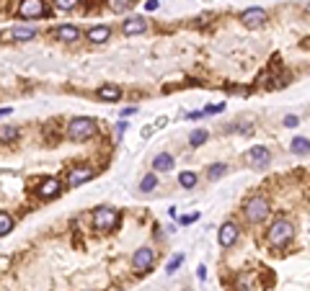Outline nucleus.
Masks as SVG:
<instances>
[{
  "label": "nucleus",
  "mask_w": 310,
  "mask_h": 291,
  "mask_svg": "<svg viewBox=\"0 0 310 291\" xmlns=\"http://www.w3.org/2000/svg\"><path fill=\"white\" fill-rule=\"evenodd\" d=\"M93 168L91 165H72V170L67 173V183L75 188V186H83V183H88L91 178H93Z\"/></svg>",
  "instance_id": "7"
},
{
  "label": "nucleus",
  "mask_w": 310,
  "mask_h": 291,
  "mask_svg": "<svg viewBox=\"0 0 310 291\" xmlns=\"http://www.w3.org/2000/svg\"><path fill=\"white\" fill-rule=\"evenodd\" d=\"M135 6V0H109V8L114 11V13H124V11H130Z\"/></svg>",
  "instance_id": "22"
},
{
  "label": "nucleus",
  "mask_w": 310,
  "mask_h": 291,
  "mask_svg": "<svg viewBox=\"0 0 310 291\" xmlns=\"http://www.w3.org/2000/svg\"><path fill=\"white\" fill-rule=\"evenodd\" d=\"M60 191H62V186H60L57 178H44L42 183L36 186V196H39V198H52V196H57Z\"/></svg>",
  "instance_id": "11"
},
{
  "label": "nucleus",
  "mask_w": 310,
  "mask_h": 291,
  "mask_svg": "<svg viewBox=\"0 0 310 291\" xmlns=\"http://www.w3.org/2000/svg\"><path fill=\"white\" fill-rule=\"evenodd\" d=\"M243 214H246V219H248L251 224L264 222V219L269 217V201H266L264 196H253V198H248L246 206H243Z\"/></svg>",
  "instance_id": "3"
},
{
  "label": "nucleus",
  "mask_w": 310,
  "mask_h": 291,
  "mask_svg": "<svg viewBox=\"0 0 310 291\" xmlns=\"http://www.w3.org/2000/svg\"><path fill=\"white\" fill-rule=\"evenodd\" d=\"M34 36H36V31L34 28H23V26H16L11 31V39H16V41H31Z\"/></svg>",
  "instance_id": "18"
},
{
  "label": "nucleus",
  "mask_w": 310,
  "mask_h": 291,
  "mask_svg": "<svg viewBox=\"0 0 310 291\" xmlns=\"http://www.w3.org/2000/svg\"><path fill=\"white\" fill-rule=\"evenodd\" d=\"M11 229H13V217L6 214V212H0V237H6Z\"/></svg>",
  "instance_id": "23"
},
{
  "label": "nucleus",
  "mask_w": 310,
  "mask_h": 291,
  "mask_svg": "<svg viewBox=\"0 0 310 291\" xmlns=\"http://www.w3.org/2000/svg\"><path fill=\"white\" fill-rule=\"evenodd\" d=\"M44 13H47L44 0H21V6H18V16H21V18H26V21L42 18Z\"/></svg>",
  "instance_id": "5"
},
{
  "label": "nucleus",
  "mask_w": 310,
  "mask_h": 291,
  "mask_svg": "<svg viewBox=\"0 0 310 291\" xmlns=\"http://www.w3.org/2000/svg\"><path fill=\"white\" fill-rule=\"evenodd\" d=\"M207 137H210V134H207L204 129H194V132L189 134V144H191V147H202V144L207 142Z\"/></svg>",
  "instance_id": "21"
},
{
  "label": "nucleus",
  "mask_w": 310,
  "mask_h": 291,
  "mask_svg": "<svg viewBox=\"0 0 310 291\" xmlns=\"http://www.w3.org/2000/svg\"><path fill=\"white\" fill-rule=\"evenodd\" d=\"M227 173V165H222V162H217V165H212L210 168V173H207V178L210 181H217V178H222Z\"/></svg>",
  "instance_id": "24"
},
{
  "label": "nucleus",
  "mask_w": 310,
  "mask_h": 291,
  "mask_svg": "<svg viewBox=\"0 0 310 291\" xmlns=\"http://www.w3.org/2000/svg\"><path fill=\"white\" fill-rule=\"evenodd\" d=\"M96 134V121L88 119V116H77L67 124V137L75 139V142H83V139H91Z\"/></svg>",
  "instance_id": "2"
},
{
  "label": "nucleus",
  "mask_w": 310,
  "mask_h": 291,
  "mask_svg": "<svg viewBox=\"0 0 310 291\" xmlns=\"http://www.w3.org/2000/svg\"><path fill=\"white\" fill-rule=\"evenodd\" d=\"M96 96L101 98V101H109V103H114V101H119L122 98V91H119V85H101L98 91H96Z\"/></svg>",
  "instance_id": "15"
},
{
  "label": "nucleus",
  "mask_w": 310,
  "mask_h": 291,
  "mask_svg": "<svg viewBox=\"0 0 310 291\" xmlns=\"http://www.w3.org/2000/svg\"><path fill=\"white\" fill-rule=\"evenodd\" d=\"M264 21H266V11H264V8H246V11L241 13V23L248 26V28H256V26H261Z\"/></svg>",
  "instance_id": "9"
},
{
  "label": "nucleus",
  "mask_w": 310,
  "mask_h": 291,
  "mask_svg": "<svg viewBox=\"0 0 310 291\" xmlns=\"http://www.w3.org/2000/svg\"><path fill=\"white\" fill-rule=\"evenodd\" d=\"M11 113V108H0V116H8Z\"/></svg>",
  "instance_id": "32"
},
{
  "label": "nucleus",
  "mask_w": 310,
  "mask_h": 291,
  "mask_svg": "<svg viewBox=\"0 0 310 291\" xmlns=\"http://www.w3.org/2000/svg\"><path fill=\"white\" fill-rule=\"evenodd\" d=\"M173 165H176V160H173V155H168V152H161V155H155V157H152V168H155V173H168Z\"/></svg>",
  "instance_id": "12"
},
{
  "label": "nucleus",
  "mask_w": 310,
  "mask_h": 291,
  "mask_svg": "<svg viewBox=\"0 0 310 291\" xmlns=\"http://www.w3.org/2000/svg\"><path fill=\"white\" fill-rule=\"evenodd\" d=\"M222 108H225V106H222V103H217V106H210L204 113H217V111H222Z\"/></svg>",
  "instance_id": "31"
},
{
  "label": "nucleus",
  "mask_w": 310,
  "mask_h": 291,
  "mask_svg": "<svg viewBox=\"0 0 310 291\" xmlns=\"http://www.w3.org/2000/svg\"><path fill=\"white\" fill-rule=\"evenodd\" d=\"M307 13H310V6H307Z\"/></svg>",
  "instance_id": "33"
},
{
  "label": "nucleus",
  "mask_w": 310,
  "mask_h": 291,
  "mask_svg": "<svg viewBox=\"0 0 310 291\" xmlns=\"http://www.w3.org/2000/svg\"><path fill=\"white\" fill-rule=\"evenodd\" d=\"M158 6H161L158 0H147V6H145V8H147V11H158Z\"/></svg>",
  "instance_id": "30"
},
{
  "label": "nucleus",
  "mask_w": 310,
  "mask_h": 291,
  "mask_svg": "<svg viewBox=\"0 0 310 291\" xmlns=\"http://www.w3.org/2000/svg\"><path fill=\"white\" fill-rule=\"evenodd\" d=\"M147 28V23H145V18L142 16H135V18H127L124 21V26H122V31L127 34V36H135V34H142Z\"/></svg>",
  "instance_id": "14"
},
{
  "label": "nucleus",
  "mask_w": 310,
  "mask_h": 291,
  "mask_svg": "<svg viewBox=\"0 0 310 291\" xmlns=\"http://www.w3.org/2000/svg\"><path fill=\"white\" fill-rule=\"evenodd\" d=\"M109 36H111L109 26H93L88 31V41H93V44H104V41H109Z\"/></svg>",
  "instance_id": "16"
},
{
  "label": "nucleus",
  "mask_w": 310,
  "mask_h": 291,
  "mask_svg": "<svg viewBox=\"0 0 310 291\" xmlns=\"http://www.w3.org/2000/svg\"><path fill=\"white\" fill-rule=\"evenodd\" d=\"M199 214H189V217H181V224H191V222H197Z\"/></svg>",
  "instance_id": "29"
},
{
  "label": "nucleus",
  "mask_w": 310,
  "mask_h": 291,
  "mask_svg": "<svg viewBox=\"0 0 310 291\" xmlns=\"http://www.w3.org/2000/svg\"><path fill=\"white\" fill-rule=\"evenodd\" d=\"M297 124H300V119H297L295 113H290V116H285V127H290V129H295V127H297Z\"/></svg>",
  "instance_id": "28"
},
{
  "label": "nucleus",
  "mask_w": 310,
  "mask_h": 291,
  "mask_svg": "<svg viewBox=\"0 0 310 291\" xmlns=\"http://www.w3.org/2000/svg\"><path fill=\"white\" fill-rule=\"evenodd\" d=\"M18 137V129L16 127H6V129H0V142H11Z\"/></svg>",
  "instance_id": "25"
},
{
  "label": "nucleus",
  "mask_w": 310,
  "mask_h": 291,
  "mask_svg": "<svg viewBox=\"0 0 310 291\" xmlns=\"http://www.w3.org/2000/svg\"><path fill=\"white\" fill-rule=\"evenodd\" d=\"M55 3H57V8L70 11V8H75V6H77V0H55Z\"/></svg>",
  "instance_id": "27"
},
{
  "label": "nucleus",
  "mask_w": 310,
  "mask_h": 291,
  "mask_svg": "<svg viewBox=\"0 0 310 291\" xmlns=\"http://www.w3.org/2000/svg\"><path fill=\"white\" fill-rule=\"evenodd\" d=\"M292 237H295V227H292L290 219H282V217L271 222V227H269V232H266L269 245H274V247H285V245H290Z\"/></svg>",
  "instance_id": "1"
},
{
  "label": "nucleus",
  "mask_w": 310,
  "mask_h": 291,
  "mask_svg": "<svg viewBox=\"0 0 310 291\" xmlns=\"http://www.w3.org/2000/svg\"><path fill=\"white\" fill-rule=\"evenodd\" d=\"M155 186H158V176H155V173H147V176L140 181V191H142V193L155 191Z\"/></svg>",
  "instance_id": "20"
},
{
  "label": "nucleus",
  "mask_w": 310,
  "mask_h": 291,
  "mask_svg": "<svg viewBox=\"0 0 310 291\" xmlns=\"http://www.w3.org/2000/svg\"><path fill=\"white\" fill-rule=\"evenodd\" d=\"M290 150H292V155H300V157H305V155H310V139H305V137H295Z\"/></svg>",
  "instance_id": "17"
},
{
  "label": "nucleus",
  "mask_w": 310,
  "mask_h": 291,
  "mask_svg": "<svg viewBox=\"0 0 310 291\" xmlns=\"http://www.w3.org/2000/svg\"><path fill=\"white\" fill-rule=\"evenodd\" d=\"M181 263H184V255H176V258H171V260H168V266H166V273H168V276H171V273H176Z\"/></svg>",
  "instance_id": "26"
},
{
  "label": "nucleus",
  "mask_w": 310,
  "mask_h": 291,
  "mask_svg": "<svg viewBox=\"0 0 310 291\" xmlns=\"http://www.w3.org/2000/svg\"><path fill=\"white\" fill-rule=\"evenodd\" d=\"M152 263H155V250L152 247H140V250L132 255V266H135L137 273H147L152 268Z\"/></svg>",
  "instance_id": "6"
},
{
  "label": "nucleus",
  "mask_w": 310,
  "mask_h": 291,
  "mask_svg": "<svg viewBox=\"0 0 310 291\" xmlns=\"http://www.w3.org/2000/svg\"><path fill=\"white\" fill-rule=\"evenodd\" d=\"M116 222H119V214H116V209H111V206H98V209L93 212V224L106 232V229H114Z\"/></svg>",
  "instance_id": "4"
},
{
  "label": "nucleus",
  "mask_w": 310,
  "mask_h": 291,
  "mask_svg": "<svg viewBox=\"0 0 310 291\" xmlns=\"http://www.w3.org/2000/svg\"><path fill=\"white\" fill-rule=\"evenodd\" d=\"M236 240H238V224H236V222H225V224L220 227V232H217V242H220L222 247H230Z\"/></svg>",
  "instance_id": "10"
},
{
  "label": "nucleus",
  "mask_w": 310,
  "mask_h": 291,
  "mask_svg": "<svg viewBox=\"0 0 310 291\" xmlns=\"http://www.w3.org/2000/svg\"><path fill=\"white\" fill-rule=\"evenodd\" d=\"M197 173H191V170H184V173H178V186L181 188H194L197 186Z\"/></svg>",
  "instance_id": "19"
},
{
  "label": "nucleus",
  "mask_w": 310,
  "mask_h": 291,
  "mask_svg": "<svg viewBox=\"0 0 310 291\" xmlns=\"http://www.w3.org/2000/svg\"><path fill=\"white\" fill-rule=\"evenodd\" d=\"M55 36L60 39V41H77L81 39V28H75V26H70V23H62V26H57V31H55Z\"/></svg>",
  "instance_id": "13"
},
{
  "label": "nucleus",
  "mask_w": 310,
  "mask_h": 291,
  "mask_svg": "<svg viewBox=\"0 0 310 291\" xmlns=\"http://www.w3.org/2000/svg\"><path fill=\"white\" fill-rule=\"evenodd\" d=\"M246 160H248V165H253V168H266V165L271 162V152H269V147L256 144L246 152Z\"/></svg>",
  "instance_id": "8"
}]
</instances>
